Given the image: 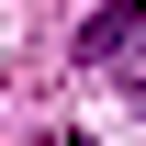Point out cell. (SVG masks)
Returning <instances> with one entry per match:
<instances>
[{"mask_svg":"<svg viewBox=\"0 0 146 146\" xmlns=\"http://www.w3.org/2000/svg\"><path fill=\"white\" fill-rule=\"evenodd\" d=\"M135 34H146V0H101V11L79 23V68H124Z\"/></svg>","mask_w":146,"mask_h":146,"instance_id":"obj_1","label":"cell"},{"mask_svg":"<svg viewBox=\"0 0 146 146\" xmlns=\"http://www.w3.org/2000/svg\"><path fill=\"white\" fill-rule=\"evenodd\" d=\"M135 101H146V68H135Z\"/></svg>","mask_w":146,"mask_h":146,"instance_id":"obj_2","label":"cell"}]
</instances>
